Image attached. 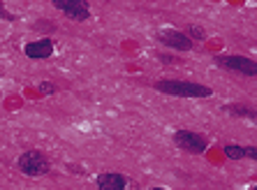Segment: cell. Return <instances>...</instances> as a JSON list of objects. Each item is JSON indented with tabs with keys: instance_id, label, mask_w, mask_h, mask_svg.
Here are the masks:
<instances>
[{
	"instance_id": "obj_1",
	"label": "cell",
	"mask_w": 257,
	"mask_h": 190,
	"mask_svg": "<svg viewBox=\"0 0 257 190\" xmlns=\"http://www.w3.org/2000/svg\"><path fill=\"white\" fill-rule=\"evenodd\" d=\"M156 90L174 95V98H211L213 95V90L209 86H204V83L176 81V79H162V81H158Z\"/></svg>"
},
{
	"instance_id": "obj_2",
	"label": "cell",
	"mask_w": 257,
	"mask_h": 190,
	"mask_svg": "<svg viewBox=\"0 0 257 190\" xmlns=\"http://www.w3.org/2000/svg\"><path fill=\"white\" fill-rule=\"evenodd\" d=\"M17 167H19V172L26 174V176H44L51 169L47 155L40 153V151H26V153H21L17 160Z\"/></svg>"
},
{
	"instance_id": "obj_3",
	"label": "cell",
	"mask_w": 257,
	"mask_h": 190,
	"mask_svg": "<svg viewBox=\"0 0 257 190\" xmlns=\"http://www.w3.org/2000/svg\"><path fill=\"white\" fill-rule=\"evenodd\" d=\"M215 65L225 67L234 74H243V77H257V63L245 56H215Z\"/></svg>"
},
{
	"instance_id": "obj_4",
	"label": "cell",
	"mask_w": 257,
	"mask_h": 190,
	"mask_svg": "<svg viewBox=\"0 0 257 190\" xmlns=\"http://www.w3.org/2000/svg\"><path fill=\"white\" fill-rule=\"evenodd\" d=\"M174 144L181 151H188V153H204L206 146H209L206 137L197 135V132H192V130H176L174 132Z\"/></svg>"
},
{
	"instance_id": "obj_5",
	"label": "cell",
	"mask_w": 257,
	"mask_h": 190,
	"mask_svg": "<svg viewBox=\"0 0 257 190\" xmlns=\"http://www.w3.org/2000/svg\"><path fill=\"white\" fill-rule=\"evenodd\" d=\"M54 7L65 12L67 19H74V21H86L90 19V10L86 0H54Z\"/></svg>"
},
{
	"instance_id": "obj_6",
	"label": "cell",
	"mask_w": 257,
	"mask_h": 190,
	"mask_svg": "<svg viewBox=\"0 0 257 190\" xmlns=\"http://www.w3.org/2000/svg\"><path fill=\"white\" fill-rule=\"evenodd\" d=\"M158 42H162L165 47H172L176 51H190L192 49V40L181 33V30H160L158 33Z\"/></svg>"
},
{
	"instance_id": "obj_7",
	"label": "cell",
	"mask_w": 257,
	"mask_h": 190,
	"mask_svg": "<svg viewBox=\"0 0 257 190\" xmlns=\"http://www.w3.org/2000/svg\"><path fill=\"white\" fill-rule=\"evenodd\" d=\"M24 54L28 56L30 60H44L54 54V40L51 37H42L37 42H28L24 47Z\"/></svg>"
},
{
	"instance_id": "obj_8",
	"label": "cell",
	"mask_w": 257,
	"mask_h": 190,
	"mask_svg": "<svg viewBox=\"0 0 257 190\" xmlns=\"http://www.w3.org/2000/svg\"><path fill=\"white\" fill-rule=\"evenodd\" d=\"M97 188L100 190H125L127 178L118 172H104L97 176Z\"/></svg>"
},
{
	"instance_id": "obj_9",
	"label": "cell",
	"mask_w": 257,
	"mask_h": 190,
	"mask_svg": "<svg viewBox=\"0 0 257 190\" xmlns=\"http://www.w3.org/2000/svg\"><path fill=\"white\" fill-rule=\"evenodd\" d=\"M222 151H225L229 160H243L245 158V146H239V144H227Z\"/></svg>"
},
{
	"instance_id": "obj_10",
	"label": "cell",
	"mask_w": 257,
	"mask_h": 190,
	"mask_svg": "<svg viewBox=\"0 0 257 190\" xmlns=\"http://www.w3.org/2000/svg\"><path fill=\"white\" fill-rule=\"evenodd\" d=\"M183 33H186L188 37H190V40H204V37H206V30L202 28V26H188L186 30H183Z\"/></svg>"
},
{
	"instance_id": "obj_11",
	"label": "cell",
	"mask_w": 257,
	"mask_h": 190,
	"mask_svg": "<svg viewBox=\"0 0 257 190\" xmlns=\"http://www.w3.org/2000/svg\"><path fill=\"white\" fill-rule=\"evenodd\" d=\"M37 90L42 95H54L56 93V83H51V81H42L40 86H37Z\"/></svg>"
},
{
	"instance_id": "obj_12",
	"label": "cell",
	"mask_w": 257,
	"mask_h": 190,
	"mask_svg": "<svg viewBox=\"0 0 257 190\" xmlns=\"http://www.w3.org/2000/svg\"><path fill=\"white\" fill-rule=\"evenodd\" d=\"M245 158L257 162V146H245Z\"/></svg>"
},
{
	"instance_id": "obj_13",
	"label": "cell",
	"mask_w": 257,
	"mask_h": 190,
	"mask_svg": "<svg viewBox=\"0 0 257 190\" xmlns=\"http://www.w3.org/2000/svg\"><path fill=\"white\" fill-rule=\"evenodd\" d=\"M0 17H5L7 21H14V17H12V14H10V12H7V10H5V5H3V3H0Z\"/></svg>"
},
{
	"instance_id": "obj_14",
	"label": "cell",
	"mask_w": 257,
	"mask_h": 190,
	"mask_svg": "<svg viewBox=\"0 0 257 190\" xmlns=\"http://www.w3.org/2000/svg\"><path fill=\"white\" fill-rule=\"evenodd\" d=\"M151 190H167V188H151Z\"/></svg>"
},
{
	"instance_id": "obj_15",
	"label": "cell",
	"mask_w": 257,
	"mask_h": 190,
	"mask_svg": "<svg viewBox=\"0 0 257 190\" xmlns=\"http://www.w3.org/2000/svg\"><path fill=\"white\" fill-rule=\"evenodd\" d=\"M252 190H257V185H255V188H252Z\"/></svg>"
}]
</instances>
